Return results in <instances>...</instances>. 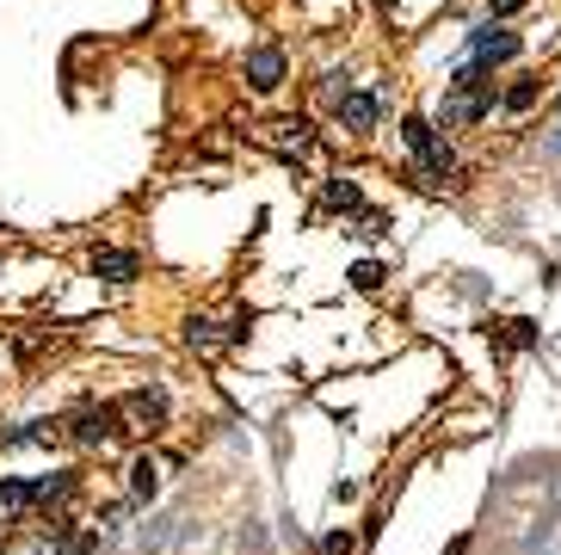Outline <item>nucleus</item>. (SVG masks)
Wrapping results in <instances>:
<instances>
[{
  "instance_id": "nucleus-3",
  "label": "nucleus",
  "mask_w": 561,
  "mask_h": 555,
  "mask_svg": "<svg viewBox=\"0 0 561 555\" xmlns=\"http://www.w3.org/2000/svg\"><path fill=\"white\" fill-rule=\"evenodd\" d=\"M519 50H524V38H519V31H506L500 20H482L475 31H469L463 62H475V68H487V75H494V68H500V62H512Z\"/></svg>"
},
{
  "instance_id": "nucleus-21",
  "label": "nucleus",
  "mask_w": 561,
  "mask_h": 555,
  "mask_svg": "<svg viewBox=\"0 0 561 555\" xmlns=\"http://www.w3.org/2000/svg\"><path fill=\"white\" fill-rule=\"evenodd\" d=\"M519 7H524V0H487V20H512Z\"/></svg>"
},
{
  "instance_id": "nucleus-2",
  "label": "nucleus",
  "mask_w": 561,
  "mask_h": 555,
  "mask_svg": "<svg viewBox=\"0 0 561 555\" xmlns=\"http://www.w3.org/2000/svg\"><path fill=\"white\" fill-rule=\"evenodd\" d=\"M494 112V80H475V87H450L438 99V130H463V124H482Z\"/></svg>"
},
{
  "instance_id": "nucleus-13",
  "label": "nucleus",
  "mask_w": 561,
  "mask_h": 555,
  "mask_svg": "<svg viewBox=\"0 0 561 555\" xmlns=\"http://www.w3.org/2000/svg\"><path fill=\"white\" fill-rule=\"evenodd\" d=\"M222 340H229V333H216V321H204V315L186 327V345H192V352H204V358H211V352H222Z\"/></svg>"
},
{
  "instance_id": "nucleus-11",
  "label": "nucleus",
  "mask_w": 561,
  "mask_h": 555,
  "mask_svg": "<svg viewBox=\"0 0 561 555\" xmlns=\"http://www.w3.org/2000/svg\"><path fill=\"white\" fill-rule=\"evenodd\" d=\"M38 506V476H7L0 481V513H25Z\"/></svg>"
},
{
  "instance_id": "nucleus-7",
  "label": "nucleus",
  "mask_w": 561,
  "mask_h": 555,
  "mask_svg": "<svg viewBox=\"0 0 561 555\" xmlns=\"http://www.w3.org/2000/svg\"><path fill=\"white\" fill-rule=\"evenodd\" d=\"M117 420H124V414H117L112 402L80 407V414H75V439H80V444H112V439H117Z\"/></svg>"
},
{
  "instance_id": "nucleus-5",
  "label": "nucleus",
  "mask_w": 561,
  "mask_h": 555,
  "mask_svg": "<svg viewBox=\"0 0 561 555\" xmlns=\"http://www.w3.org/2000/svg\"><path fill=\"white\" fill-rule=\"evenodd\" d=\"M259 142H266L271 154H284V161H309L315 154V124L309 117H271L266 130H259Z\"/></svg>"
},
{
  "instance_id": "nucleus-20",
  "label": "nucleus",
  "mask_w": 561,
  "mask_h": 555,
  "mask_svg": "<svg viewBox=\"0 0 561 555\" xmlns=\"http://www.w3.org/2000/svg\"><path fill=\"white\" fill-rule=\"evenodd\" d=\"M352 543H358L352 531H333V537H321V555H352Z\"/></svg>"
},
{
  "instance_id": "nucleus-19",
  "label": "nucleus",
  "mask_w": 561,
  "mask_h": 555,
  "mask_svg": "<svg viewBox=\"0 0 561 555\" xmlns=\"http://www.w3.org/2000/svg\"><path fill=\"white\" fill-rule=\"evenodd\" d=\"M358 235H370V241H377V235H388V216L383 211H358Z\"/></svg>"
},
{
  "instance_id": "nucleus-1",
  "label": "nucleus",
  "mask_w": 561,
  "mask_h": 555,
  "mask_svg": "<svg viewBox=\"0 0 561 555\" xmlns=\"http://www.w3.org/2000/svg\"><path fill=\"white\" fill-rule=\"evenodd\" d=\"M401 142L407 149H413V167H420V179H426V186H445V179H457V149H450L445 136H438V124H432V117H401Z\"/></svg>"
},
{
  "instance_id": "nucleus-15",
  "label": "nucleus",
  "mask_w": 561,
  "mask_h": 555,
  "mask_svg": "<svg viewBox=\"0 0 561 555\" xmlns=\"http://www.w3.org/2000/svg\"><path fill=\"white\" fill-rule=\"evenodd\" d=\"M75 494V476L62 469V476H38V506H50V500H68Z\"/></svg>"
},
{
  "instance_id": "nucleus-8",
  "label": "nucleus",
  "mask_w": 561,
  "mask_h": 555,
  "mask_svg": "<svg viewBox=\"0 0 561 555\" xmlns=\"http://www.w3.org/2000/svg\"><path fill=\"white\" fill-rule=\"evenodd\" d=\"M117 414H130L136 432H155V426L167 420V395H161V389H136L130 402H117Z\"/></svg>"
},
{
  "instance_id": "nucleus-22",
  "label": "nucleus",
  "mask_w": 561,
  "mask_h": 555,
  "mask_svg": "<svg viewBox=\"0 0 561 555\" xmlns=\"http://www.w3.org/2000/svg\"><path fill=\"white\" fill-rule=\"evenodd\" d=\"M377 7H383V13H388V7H395V0H377Z\"/></svg>"
},
{
  "instance_id": "nucleus-6",
  "label": "nucleus",
  "mask_w": 561,
  "mask_h": 555,
  "mask_svg": "<svg viewBox=\"0 0 561 555\" xmlns=\"http://www.w3.org/2000/svg\"><path fill=\"white\" fill-rule=\"evenodd\" d=\"M247 87H253V93L284 87V50H278V43H253V50H247Z\"/></svg>"
},
{
  "instance_id": "nucleus-17",
  "label": "nucleus",
  "mask_w": 561,
  "mask_h": 555,
  "mask_svg": "<svg viewBox=\"0 0 561 555\" xmlns=\"http://www.w3.org/2000/svg\"><path fill=\"white\" fill-rule=\"evenodd\" d=\"M346 278H352L358 290H383V278H388V272H383V260H358V266H352Z\"/></svg>"
},
{
  "instance_id": "nucleus-4",
  "label": "nucleus",
  "mask_w": 561,
  "mask_h": 555,
  "mask_svg": "<svg viewBox=\"0 0 561 555\" xmlns=\"http://www.w3.org/2000/svg\"><path fill=\"white\" fill-rule=\"evenodd\" d=\"M333 117H340V130L346 136H370L377 130V117H383V87H346L340 105H333Z\"/></svg>"
},
{
  "instance_id": "nucleus-10",
  "label": "nucleus",
  "mask_w": 561,
  "mask_h": 555,
  "mask_svg": "<svg viewBox=\"0 0 561 555\" xmlns=\"http://www.w3.org/2000/svg\"><path fill=\"white\" fill-rule=\"evenodd\" d=\"M136 272H142V260L124 253V248H99L93 253V278H105V285H130Z\"/></svg>"
},
{
  "instance_id": "nucleus-12",
  "label": "nucleus",
  "mask_w": 561,
  "mask_h": 555,
  "mask_svg": "<svg viewBox=\"0 0 561 555\" xmlns=\"http://www.w3.org/2000/svg\"><path fill=\"white\" fill-rule=\"evenodd\" d=\"M43 439H56V426L50 420H25V426H13V432H7V451H25V444H43Z\"/></svg>"
},
{
  "instance_id": "nucleus-14",
  "label": "nucleus",
  "mask_w": 561,
  "mask_h": 555,
  "mask_svg": "<svg viewBox=\"0 0 561 555\" xmlns=\"http://www.w3.org/2000/svg\"><path fill=\"white\" fill-rule=\"evenodd\" d=\"M494 345H519V352H524V345H537V321H524V315H519V321L494 327Z\"/></svg>"
},
{
  "instance_id": "nucleus-16",
  "label": "nucleus",
  "mask_w": 561,
  "mask_h": 555,
  "mask_svg": "<svg viewBox=\"0 0 561 555\" xmlns=\"http://www.w3.org/2000/svg\"><path fill=\"white\" fill-rule=\"evenodd\" d=\"M155 488H161V476H155V463L142 457V463H136V469H130V494H136V500H155Z\"/></svg>"
},
{
  "instance_id": "nucleus-9",
  "label": "nucleus",
  "mask_w": 561,
  "mask_h": 555,
  "mask_svg": "<svg viewBox=\"0 0 561 555\" xmlns=\"http://www.w3.org/2000/svg\"><path fill=\"white\" fill-rule=\"evenodd\" d=\"M321 211H340V216L365 211V192H358V179H352V173H333L328 186H321Z\"/></svg>"
},
{
  "instance_id": "nucleus-18",
  "label": "nucleus",
  "mask_w": 561,
  "mask_h": 555,
  "mask_svg": "<svg viewBox=\"0 0 561 555\" xmlns=\"http://www.w3.org/2000/svg\"><path fill=\"white\" fill-rule=\"evenodd\" d=\"M537 80H519V87H506V112H531V105H537Z\"/></svg>"
}]
</instances>
